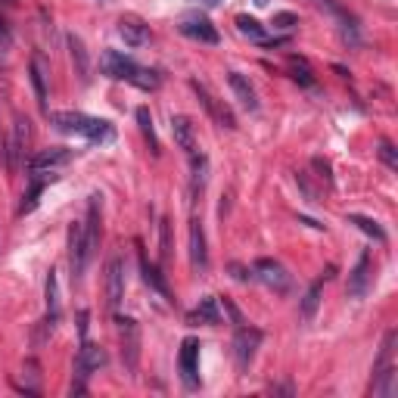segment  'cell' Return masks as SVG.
Returning a JSON list of instances; mask_svg holds the SVG:
<instances>
[{"label": "cell", "instance_id": "f1b7e54d", "mask_svg": "<svg viewBox=\"0 0 398 398\" xmlns=\"http://www.w3.org/2000/svg\"><path fill=\"white\" fill-rule=\"evenodd\" d=\"M47 315L59 317V289H56V271L47 274Z\"/></svg>", "mask_w": 398, "mask_h": 398}, {"label": "cell", "instance_id": "7a4b0ae2", "mask_svg": "<svg viewBox=\"0 0 398 398\" xmlns=\"http://www.w3.org/2000/svg\"><path fill=\"white\" fill-rule=\"evenodd\" d=\"M100 65H103V72L109 78H116V81H128V84H134V88H141V90H156L159 84H162L159 72L143 69V65H137L134 59H128L118 50H106L103 59H100Z\"/></svg>", "mask_w": 398, "mask_h": 398}, {"label": "cell", "instance_id": "6da1fadb", "mask_svg": "<svg viewBox=\"0 0 398 398\" xmlns=\"http://www.w3.org/2000/svg\"><path fill=\"white\" fill-rule=\"evenodd\" d=\"M50 125L63 134H75L84 137L90 143H112L116 141V128H112L106 118H94V116H84V112H47Z\"/></svg>", "mask_w": 398, "mask_h": 398}, {"label": "cell", "instance_id": "3957f363", "mask_svg": "<svg viewBox=\"0 0 398 398\" xmlns=\"http://www.w3.org/2000/svg\"><path fill=\"white\" fill-rule=\"evenodd\" d=\"M116 330L118 340H122V361L128 370H137V361H141V327H137L134 317H116Z\"/></svg>", "mask_w": 398, "mask_h": 398}, {"label": "cell", "instance_id": "ab89813d", "mask_svg": "<svg viewBox=\"0 0 398 398\" xmlns=\"http://www.w3.org/2000/svg\"><path fill=\"white\" fill-rule=\"evenodd\" d=\"M103 3H106V0H103Z\"/></svg>", "mask_w": 398, "mask_h": 398}, {"label": "cell", "instance_id": "2e32d148", "mask_svg": "<svg viewBox=\"0 0 398 398\" xmlns=\"http://www.w3.org/2000/svg\"><path fill=\"white\" fill-rule=\"evenodd\" d=\"M106 364V351L97 346V342H84L81 351H78V361H75V370L78 376H90V370H100Z\"/></svg>", "mask_w": 398, "mask_h": 398}, {"label": "cell", "instance_id": "d590c367", "mask_svg": "<svg viewBox=\"0 0 398 398\" xmlns=\"http://www.w3.org/2000/svg\"><path fill=\"white\" fill-rule=\"evenodd\" d=\"M224 311H228V315H230V321H234V324H243L240 311H237V308H234V305H230V298H224Z\"/></svg>", "mask_w": 398, "mask_h": 398}, {"label": "cell", "instance_id": "cb8c5ba5", "mask_svg": "<svg viewBox=\"0 0 398 398\" xmlns=\"http://www.w3.org/2000/svg\"><path fill=\"white\" fill-rule=\"evenodd\" d=\"M349 224H355L361 234H367V237H374L376 243H386V230L380 228V224L374 221V218H364V215H349Z\"/></svg>", "mask_w": 398, "mask_h": 398}, {"label": "cell", "instance_id": "e575fe53", "mask_svg": "<svg viewBox=\"0 0 398 398\" xmlns=\"http://www.w3.org/2000/svg\"><path fill=\"white\" fill-rule=\"evenodd\" d=\"M311 165H315V168L321 171V177H327V181L333 184V175H330V162H327V159H321V156H317V159H311Z\"/></svg>", "mask_w": 398, "mask_h": 398}, {"label": "cell", "instance_id": "5b68a950", "mask_svg": "<svg viewBox=\"0 0 398 398\" xmlns=\"http://www.w3.org/2000/svg\"><path fill=\"white\" fill-rule=\"evenodd\" d=\"M262 340H264V333H262V330H255V327H240V330H237V336H234V358H237V367H240V370H249L252 358H255L258 346H262Z\"/></svg>", "mask_w": 398, "mask_h": 398}, {"label": "cell", "instance_id": "7402d4cb", "mask_svg": "<svg viewBox=\"0 0 398 398\" xmlns=\"http://www.w3.org/2000/svg\"><path fill=\"white\" fill-rule=\"evenodd\" d=\"M141 274H143V283L152 289V293H159L162 298H171V293H168V283H165V277H162V271L156 268V264H150L147 258L141 262Z\"/></svg>", "mask_w": 398, "mask_h": 398}, {"label": "cell", "instance_id": "d6986e66", "mask_svg": "<svg viewBox=\"0 0 398 398\" xmlns=\"http://www.w3.org/2000/svg\"><path fill=\"white\" fill-rule=\"evenodd\" d=\"M29 75H31V88H35L38 106H41L44 112H50V109H47V72H44L41 56H35V59L29 63Z\"/></svg>", "mask_w": 398, "mask_h": 398}, {"label": "cell", "instance_id": "9c48e42d", "mask_svg": "<svg viewBox=\"0 0 398 398\" xmlns=\"http://www.w3.org/2000/svg\"><path fill=\"white\" fill-rule=\"evenodd\" d=\"M125 298V262L122 258H109L106 264V302L109 308H118Z\"/></svg>", "mask_w": 398, "mask_h": 398}, {"label": "cell", "instance_id": "8fae6325", "mask_svg": "<svg viewBox=\"0 0 398 398\" xmlns=\"http://www.w3.org/2000/svg\"><path fill=\"white\" fill-rule=\"evenodd\" d=\"M118 35L128 47H143L150 41V25L137 16H122L118 19Z\"/></svg>", "mask_w": 398, "mask_h": 398}, {"label": "cell", "instance_id": "ba28073f", "mask_svg": "<svg viewBox=\"0 0 398 398\" xmlns=\"http://www.w3.org/2000/svg\"><path fill=\"white\" fill-rule=\"evenodd\" d=\"M90 262V249H88V240H84V228L81 224H72L69 228V264H72V277H81L84 268Z\"/></svg>", "mask_w": 398, "mask_h": 398}, {"label": "cell", "instance_id": "9a60e30c", "mask_svg": "<svg viewBox=\"0 0 398 398\" xmlns=\"http://www.w3.org/2000/svg\"><path fill=\"white\" fill-rule=\"evenodd\" d=\"M171 134H175V143L187 152V156H196V128L187 116L171 118Z\"/></svg>", "mask_w": 398, "mask_h": 398}, {"label": "cell", "instance_id": "d4e9b609", "mask_svg": "<svg viewBox=\"0 0 398 398\" xmlns=\"http://www.w3.org/2000/svg\"><path fill=\"white\" fill-rule=\"evenodd\" d=\"M237 31H240L243 38H249V41H258V44L264 41L262 22H258V19H252V16H237Z\"/></svg>", "mask_w": 398, "mask_h": 398}, {"label": "cell", "instance_id": "44dd1931", "mask_svg": "<svg viewBox=\"0 0 398 398\" xmlns=\"http://www.w3.org/2000/svg\"><path fill=\"white\" fill-rule=\"evenodd\" d=\"M69 50H72V63H75V72L81 81L90 78V59H88V50H84V41L78 35H69Z\"/></svg>", "mask_w": 398, "mask_h": 398}, {"label": "cell", "instance_id": "52a82bcc", "mask_svg": "<svg viewBox=\"0 0 398 398\" xmlns=\"http://www.w3.org/2000/svg\"><path fill=\"white\" fill-rule=\"evenodd\" d=\"M177 29H181V35L193 38V41H199V44H218V41H221L218 29L202 16V13H187V16L181 19V25H177Z\"/></svg>", "mask_w": 398, "mask_h": 398}, {"label": "cell", "instance_id": "277c9868", "mask_svg": "<svg viewBox=\"0 0 398 398\" xmlns=\"http://www.w3.org/2000/svg\"><path fill=\"white\" fill-rule=\"evenodd\" d=\"M252 277L262 280L264 287H271L274 293H287V289H289L287 268H283L280 262H274V258H258V262L252 264Z\"/></svg>", "mask_w": 398, "mask_h": 398}, {"label": "cell", "instance_id": "836d02e7", "mask_svg": "<svg viewBox=\"0 0 398 398\" xmlns=\"http://www.w3.org/2000/svg\"><path fill=\"white\" fill-rule=\"evenodd\" d=\"M13 47V35H10V29H6V22L0 19V53H6Z\"/></svg>", "mask_w": 398, "mask_h": 398}, {"label": "cell", "instance_id": "603a6c76", "mask_svg": "<svg viewBox=\"0 0 398 398\" xmlns=\"http://www.w3.org/2000/svg\"><path fill=\"white\" fill-rule=\"evenodd\" d=\"M317 305H321V283H311L308 293L302 298V305H298V317H302V321H311V317L317 315Z\"/></svg>", "mask_w": 398, "mask_h": 398}, {"label": "cell", "instance_id": "4316f807", "mask_svg": "<svg viewBox=\"0 0 398 398\" xmlns=\"http://www.w3.org/2000/svg\"><path fill=\"white\" fill-rule=\"evenodd\" d=\"M289 72H293V78L298 84H302V88H315V75H311V69L308 65H305V59H293V63H289Z\"/></svg>", "mask_w": 398, "mask_h": 398}, {"label": "cell", "instance_id": "d6a6232c", "mask_svg": "<svg viewBox=\"0 0 398 398\" xmlns=\"http://www.w3.org/2000/svg\"><path fill=\"white\" fill-rule=\"evenodd\" d=\"M171 258V224L162 221V262Z\"/></svg>", "mask_w": 398, "mask_h": 398}, {"label": "cell", "instance_id": "4dcf8cb0", "mask_svg": "<svg viewBox=\"0 0 398 398\" xmlns=\"http://www.w3.org/2000/svg\"><path fill=\"white\" fill-rule=\"evenodd\" d=\"M380 159L386 162V168L398 171V152H395V147H392L389 141H383V143H380Z\"/></svg>", "mask_w": 398, "mask_h": 398}, {"label": "cell", "instance_id": "7c38bea8", "mask_svg": "<svg viewBox=\"0 0 398 398\" xmlns=\"http://www.w3.org/2000/svg\"><path fill=\"white\" fill-rule=\"evenodd\" d=\"M72 156H75V152L65 150V147H50V150H41V152H38V156L29 162V168H31V171H47V168L53 171V168H63V165L72 162Z\"/></svg>", "mask_w": 398, "mask_h": 398}, {"label": "cell", "instance_id": "1f68e13d", "mask_svg": "<svg viewBox=\"0 0 398 398\" xmlns=\"http://www.w3.org/2000/svg\"><path fill=\"white\" fill-rule=\"evenodd\" d=\"M296 25H298V16H293V13H277L274 16V29L289 31V29H296Z\"/></svg>", "mask_w": 398, "mask_h": 398}, {"label": "cell", "instance_id": "484cf974", "mask_svg": "<svg viewBox=\"0 0 398 398\" xmlns=\"http://www.w3.org/2000/svg\"><path fill=\"white\" fill-rule=\"evenodd\" d=\"M137 125H141V134H143V137H147L150 150H152V152H159V141H156V128H152V116H150V109H147V106H141V109H137Z\"/></svg>", "mask_w": 398, "mask_h": 398}, {"label": "cell", "instance_id": "30bf717a", "mask_svg": "<svg viewBox=\"0 0 398 398\" xmlns=\"http://www.w3.org/2000/svg\"><path fill=\"white\" fill-rule=\"evenodd\" d=\"M181 380L187 389L199 386V342L196 340L181 342Z\"/></svg>", "mask_w": 398, "mask_h": 398}, {"label": "cell", "instance_id": "5bb4252c", "mask_svg": "<svg viewBox=\"0 0 398 398\" xmlns=\"http://www.w3.org/2000/svg\"><path fill=\"white\" fill-rule=\"evenodd\" d=\"M190 262H193V268L199 274H205L209 271V249H205V230L202 224L193 221L190 224Z\"/></svg>", "mask_w": 398, "mask_h": 398}, {"label": "cell", "instance_id": "83f0119b", "mask_svg": "<svg viewBox=\"0 0 398 398\" xmlns=\"http://www.w3.org/2000/svg\"><path fill=\"white\" fill-rule=\"evenodd\" d=\"M44 187H47V181H31V190H29V196H25V202H22V215H29V212L38 209Z\"/></svg>", "mask_w": 398, "mask_h": 398}, {"label": "cell", "instance_id": "ffe728a7", "mask_svg": "<svg viewBox=\"0 0 398 398\" xmlns=\"http://www.w3.org/2000/svg\"><path fill=\"white\" fill-rule=\"evenodd\" d=\"M218 321H221L218 298H202V302L187 315V324H193V327H199V324H218Z\"/></svg>", "mask_w": 398, "mask_h": 398}, {"label": "cell", "instance_id": "f35d334b", "mask_svg": "<svg viewBox=\"0 0 398 398\" xmlns=\"http://www.w3.org/2000/svg\"><path fill=\"white\" fill-rule=\"evenodd\" d=\"M255 3H258V6H264V3H268V0H255Z\"/></svg>", "mask_w": 398, "mask_h": 398}, {"label": "cell", "instance_id": "8d00e7d4", "mask_svg": "<svg viewBox=\"0 0 398 398\" xmlns=\"http://www.w3.org/2000/svg\"><path fill=\"white\" fill-rule=\"evenodd\" d=\"M230 271H234V277H237V280H249V271L246 268H243V264H230Z\"/></svg>", "mask_w": 398, "mask_h": 398}, {"label": "cell", "instance_id": "8992f818", "mask_svg": "<svg viewBox=\"0 0 398 398\" xmlns=\"http://www.w3.org/2000/svg\"><path fill=\"white\" fill-rule=\"evenodd\" d=\"M190 88L196 90L199 103L205 106V112H209V116L215 118V122L221 125V128H228V131H234V128H237V118H234V112H230L228 106L221 103V100H218L215 94H212V90L205 88V84H199V81H190Z\"/></svg>", "mask_w": 398, "mask_h": 398}, {"label": "cell", "instance_id": "74e56055", "mask_svg": "<svg viewBox=\"0 0 398 398\" xmlns=\"http://www.w3.org/2000/svg\"><path fill=\"white\" fill-rule=\"evenodd\" d=\"M199 3H205V6H218L221 0H199Z\"/></svg>", "mask_w": 398, "mask_h": 398}, {"label": "cell", "instance_id": "4fadbf2b", "mask_svg": "<svg viewBox=\"0 0 398 398\" xmlns=\"http://www.w3.org/2000/svg\"><path fill=\"white\" fill-rule=\"evenodd\" d=\"M367 287H370V255L367 252H361L358 264L349 274V296L351 298H364L367 296Z\"/></svg>", "mask_w": 398, "mask_h": 398}, {"label": "cell", "instance_id": "e0dca14e", "mask_svg": "<svg viewBox=\"0 0 398 398\" xmlns=\"http://www.w3.org/2000/svg\"><path fill=\"white\" fill-rule=\"evenodd\" d=\"M228 84H230V90L237 94V100L243 103V109H249V112H255V109H258L255 88H252V84L240 75V72H228Z\"/></svg>", "mask_w": 398, "mask_h": 398}, {"label": "cell", "instance_id": "ac0fdd59", "mask_svg": "<svg viewBox=\"0 0 398 398\" xmlns=\"http://www.w3.org/2000/svg\"><path fill=\"white\" fill-rule=\"evenodd\" d=\"M81 228H84V240H88L90 255H94L97 246H100V196H97V193L90 196V205H88V221H84Z\"/></svg>", "mask_w": 398, "mask_h": 398}, {"label": "cell", "instance_id": "f546056e", "mask_svg": "<svg viewBox=\"0 0 398 398\" xmlns=\"http://www.w3.org/2000/svg\"><path fill=\"white\" fill-rule=\"evenodd\" d=\"M205 171H209V159L193 156V187H202L205 184Z\"/></svg>", "mask_w": 398, "mask_h": 398}]
</instances>
